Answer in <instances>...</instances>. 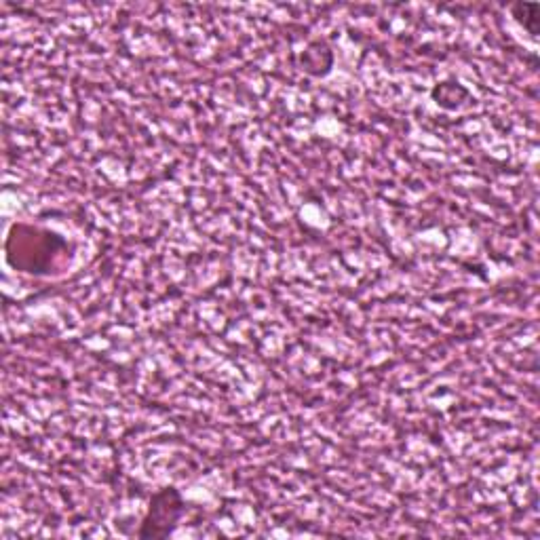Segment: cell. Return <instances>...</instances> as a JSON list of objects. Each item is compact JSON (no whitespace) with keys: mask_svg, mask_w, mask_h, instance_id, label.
Masks as SVG:
<instances>
[{"mask_svg":"<svg viewBox=\"0 0 540 540\" xmlns=\"http://www.w3.org/2000/svg\"><path fill=\"white\" fill-rule=\"evenodd\" d=\"M180 511H182L180 496L173 490L161 492L157 498L152 500L150 515L146 519L140 536H167L171 532L173 524H176Z\"/></svg>","mask_w":540,"mask_h":540,"instance_id":"1","label":"cell"}]
</instances>
